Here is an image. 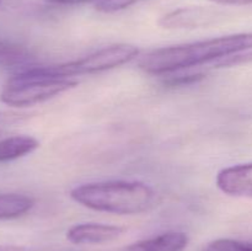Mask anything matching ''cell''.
<instances>
[{
  "label": "cell",
  "mask_w": 252,
  "mask_h": 251,
  "mask_svg": "<svg viewBox=\"0 0 252 251\" xmlns=\"http://www.w3.org/2000/svg\"><path fill=\"white\" fill-rule=\"evenodd\" d=\"M52 4H61V5H76V4H84V2L93 1V0H47Z\"/></svg>",
  "instance_id": "obj_17"
},
{
  "label": "cell",
  "mask_w": 252,
  "mask_h": 251,
  "mask_svg": "<svg viewBox=\"0 0 252 251\" xmlns=\"http://www.w3.org/2000/svg\"><path fill=\"white\" fill-rule=\"evenodd\" d=\"M30 53L19 44L0 41V66H14L25 63Z\"/></svg>",
  "instance_id": "obj_11"
},
{
  "label": "cell",
  "mask_w": 252,
  "mask_h": 251,
  "mask_svg": "<svg viewBox=\"0 0 252 251\" xmlns=\"http://www.w3.org/2000/svg\"><path fill=\"white\" fill-rule=\"evenodd\" d=\"M219 10L204 6H189L174 10L159 20V25L167 30H192L211 26L220 21Z\"/></svg>",
  "instance_id": "obj_5"
},
{
  "label": "cell",
  "mask_w": 252,
  "mask_h": 251,
  "mask_svg": "<svg viewBox=\"0 0 252 251\" xmlns=\"http://www.w3.org/2000/svg\"><path fill=\"white\" fill-rule=\"evenodd\" d=\"M140 0H98L95 9L101 12H116L125 10L132 5L137 4Z\"/></svg>",
  "instance_id": "obj_13"
},
{
  "label": "cell",
  "mask_w": 252,
  "mask_h": 251,
  "mask_svg": "<svg viewBox=\"0 0 252 251\" xmlns=\"http://www.w3.org/2000/svg\"><path fill=\"white\" fill-rule=\"evenodd\" d=\"M189 235L184 231H166L160 235L135 241L123 251H185L189 245Z\"/></svg>",
  "instance_id": "obj_8"
},
{
  "label": "cell",
  "mask_w": 252,
  "mask_h": 251,
  "mask_svg": "<svg viewBox=\"0 0 252 251\" xmlns=\"http://www.w3.org/2000/svg\"><path fill=\"white\" fill-rule=\"evenodd\" d=\"M203 78L201 74H196V75H180V76H172L169 80L165 81V84L170 86H179V85H189L192 83H196L199 79Z\"/></svg>",
  "instance_id": "obj_14"
},
{
  "label": "cell",
  "mask_w": 252,
  "mask_h": 251,
  "mask_svg": "<svg viewBox=\"0 0 252 251\" xmlns=\"http://www.w3.org/2000/svg\"><path fill=\"white\" fill-rule=\"evenodd\" d=\"M126 229L117 225L101 223H81L70 226L66 239L76 245H100L117 240Z\"/></svg>",
  "instance_id": "obj_6"
},
{
  "label": "cell",
  "mask_w": 252,
  "mask_h": 251,
  "mask_svg": "<svg viewBox=\"0 0 252 251\" xmlns=\"http://www.w3.org/2000/svg\"><path fill=\"white\" fill-rule=\"evenodd\" d=\"M216 184L225 194L252 198V162L234 165L220 170Z\"/></svg>",
  "instance_id": "obj_7"
},
{
  "label": "cell",
  "mask_w": 252,
  "mask_h": 251,
  "mask_svg": "<svg viewBox=\"0 0 252 251\" xmlns=\"http://www.w3.org/2000/svg\"><path fill=\"white\" fill-rule=\"evenodd\" d=\"M33 206L34 199L26 194L0 193V220L25 216Z\"/></svg>",
  "instance_id": "obj_10"
},
{
  "label": "cell",
  "mask_w": 252,
  "mask_h": 251,
  "mask_svg": "<svg viewBox=\"0 0 252 251\" xmlns=\"http://www.w3.org/2000/svg\"><path fill=\"white\" fill-rule=\"evenodd\" d=\"M204 251H252V244L234 239H217L211 241Z\"/></svg>",
  "instance_id": "obj_12"
},
{
  "label": "cell",
  "mask_w": 252,
  "mask_h": 251,
  "mask_svg": "<svg viewBox=\"0 0 252 251\" xmlns=\"http://www.w3.org/2000/svg\"><path fill=\"white\" fill-rule=\"evenodd\" d=\"M251 49L252 32L228 34L217 38L154 49L142 57L138 65L145 73L160 75L219 61Z\"/></svg>",
  "instance_id": "obj_1"
},
{
  "label": "cell",
  "mask_w": 252,
  "mask_h": 251,
  "mask_svg": "<svg viewBox=\"0 0 252 251\" xmlns=\"http://www.w3.org/2000/svg\"><path fill=\"white\" fill-rule=\"evenodd\" d=\"M0 2H1V0H0Z\"/></svg>",
  "instance_id": "obj_20"
},
{
  "label": "cell",
  "mask_w": 252,
  "mask_h": 251,
  "mask_svg": "<svg viewBox=\"0 0 252 251\" xmlns=\"http://www.w3.org/2000/svg\"><path fill=\"white\" fill-rule=\"evenodd\" d=\"M39 147V142L30 135H14L0 140V162L12 161L31 154Z\"/></svg>",
  "instance_id": "obj_9"
},
{
  "label": "cell",
  "mask_w": 252,
  "mask_h": 251,
  "mask_svg": "<svg viewBox=\"0 0 252 251\" xmlns=\"http://www.w3.org/2000/svg\"><path fill=\"white\" fill-rule=\"evenodd\" d=\"M76 85L75 80L52 78L36 66L11 76L0 93V101L12 107H26L62 95Z\"/></svg>",
  "instance_id": "obj_3"
},
{
  "label": "cell",
  "mask_w": 252,
  "mask_h": 251,
  "mask_svg": "<svg viewBox=\"0 0 252 251\" xmlns=\"http://www.w3.org/2000/svg\"><path fill=\"white\" fill-rule=\"evenodd\" d=\"M26 116L19 115V113L12 112H0V123H12V122H20V121L25 120Z\"/></svg>",
  "instance_id": "obj_15"
},
{
  "label": "cell",
  "mask_w": 252,
  "mask_h": 251,
  "mask_svg": "<svg viewBox=\"0 0 252 251\" xmlns=\"http://www.w3.org/2000/svg\"><path fill=\"white\" fill-rule=\"evenodd\" d=\"M139 54L138 47L128 43H116L103 47L84 58L56 65L38 66L39 70L52 78L68 79L81 74H94L111 70L128 63Z\"/></svg>",
  "instance_id": "obj_4"
},
{
  "label": "cell",
  "mask_w": 252,
  "mask_h": 251,
  "mask_svg": "<svg viewBox=\"0 0 252 251\" xmlns=\"http://www.w3.org/2000/svg\"><path fill=\"white\" fill-rule=\"evenodd\" d=\"M0 251H25L24 246L9 245V244H0Z\"/></svg>",
  "instance_id": "obj_18"
},
{
  "label": "cell",
  "mask_w": 252,
  "mask_h": 251,
  "mask_svg": "<svg viewBox=\"0 0 252 251\" xmlns=\"http://www.w3.org/2000/svg\"><path fill=\"white\" fill-rule=\"evenodd\" d=\"M2 134V129H0V135H1Z\"/></svg>",
  "instance_id": "obj_19"
},
{
  "label": "cell",
  "mask_w": 252,
  "mask_h": 251,
  "mask_svg": "<svg viewBox=\"0 0 252 251\" xmlns=\"http://www.w3.org/2000/svg\"><path fill=\"white\" fill-rule=\"evenodd\" d=\"M219 5H235V6H243V5H252V0H209Z\"/></svg>",
  "instance_id": "obj_16"
},
{
  "label": "cell",
  "mask_w": 252,
  "mask_h": 251,
  "mask_svg": "<svg viewBox=\"0 0 252 251\" xmlns=\"http://www.w3.org/2000/svg\"><path fill=\"white\" fill-rule=\"evenodd\" d=\"M70 197L93 211L118 216H134L147 211L155 192L140 181H103L84 184L71 189Z\"/></svg>",
  "instance_id": "obj_2"
}]
</instances>
